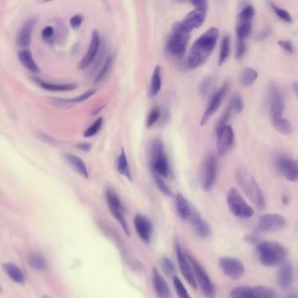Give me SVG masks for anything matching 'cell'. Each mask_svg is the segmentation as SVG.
Here are the masks:
<instances>
[{"label": "cell", "mask_w": 298, "mask_h": 298, "mask_svg": "<svg viewBox=\"0 0 298 298\" xmlns=\"http://www.w3.org/2000/svg\"><path fill=\"white\" fill-rule=\"evenodd\" d=\"M102 124H103V118L99 117V118L97 119L95 122L92 123L91 126L85 132L84 137L89 138L92 136H95L96 134L99 132V130L102 127Z\"/></svg>", "instance_id": "cell-41"}, {"label": "cell", "mask_w": 298, "mask_h": 298, "mask_svg": "<svg viewBox=\"0 0 298 298\" xmlns=\"http://www.w3.org/2000/svg\"><path fill=\"white\" fill-rule=\"evenodd\" d=\"M244 241H246L247 243L255 244V245H257L258 243L262 241H261V237L257 233L247 234L246 236L244 237Z\"/></svg>", "instance_id": "cell-49"}, {"label": "cell", "mask_w": 298, "mask_h": 298, "mask_svg": "<svg viewBox=\"0 0 298 298\" xmlns=\"http://www.w3.org/2000/svg\"><path fill=\"white\" fill-rule=\"evenodd\" d=\"M216 147L217 152L220 156L228 153L233 147L235 143V133L234 130L229 125L216 129Z\"/></svg>", "instance_id": "cell-16"}, {"label": "cell", "mask_w": 298, "mask_h": 298, "mask_svg": "<svg viewBox=\"0 0 298 298\" xmlns=\"http://www.w3.org/2000/svg\"><path fill=\"white\" fill-rule=\"evenodd\" d=\"M278 44L281 47L282 49L286 51L287 53H294V46L291 43L290 40H279Z\"/></svg>", "instance_id": "cell-48"}, {"label": "cell", "mask_w": 298, "mask_h": 298, "mask_svg": "<svg viewBox=\"0 0 298 298\" xmlns=\"http://www.w3.org/2000/svg\"><path fill=\"white\" fill-rule=\"evenodd\" d=\"M229 53H230V38L229 36L226 35L223 37L220 44V55L218 60V64L220 66L223 65L228 60Z\"/></svg>", "instance_id": "cell-35"}, {"label": "cell", "mask_w": 298, "mask_h": 298, "mask_svg": "<svg viewBox=\"0 0 298 298\" xmlns=\"http://www.w3.org/2000/svg\"><path fill=\"white\" fill-rule=\"evenodd\" d=\"M152 281H153V287L158 298H170L171 292H170L169 284L165 280L163 276L160 274V272L158 269H156V267L153 268Z\"/></svg>", "instance_id": "cell-24"}, {"label": "cell", "mask_w": 298, "mask_h": 298, "mask_svg": "<svg viewBox=\"0 0 298 298\" xmlns=\"http://www.w3.org/2000/svg\"><path fill=\"white\" fill-rule=\"evenodd\" d=\"M176 256H177L178 265L180 267V270L182 272V276L186 279L188 283L193 287L194 289H197V282L195 281V274L193 267L191 265L189 260L182 249V246L180 243H176Z\"/></svg>", "instance_id": "cell-17"}, {"label": "cell", "mask_w": 298, "mask_h": 298, "mask_svg": "<svg viewBox=\"0 0 298 298\" xmlns=\"http://www.w3.org/2000/svg\"><path fill=\"white\" fill-rule=\"evenodd\" d=\"M152 174H153V178H154V180L156 182L157 187L160 190L161 193H163L164 195L168 196V197H172L173 196V192H172V190L168 185V184L165 182L163 178L160 177V176L157 175L156 173H152Z\"/></svg>", "instance_id": "cell-36"}, {"label": "cell", "mask_w": 298, "mask_h": 298, "mask_svg": "<svg viewBox=\"0 0 298 298\" xmlns=\"http://www.w3.org/2000/svg\"><path fill=\"white\" fill-rule=\"evenodd\" d=\"M148 156L152 173H156L162 178H169L170 166L162 141L159 138L151 141L149 145Z\"/></svg>", "instance_id": "cell-5"}, {"label": "cell", "mask_w": 298, "mask_h": 298, "mask_svg": "<svg viewBox=\"0 0 298 298\" xmlns=\"http://www.w3.org/2000/svg\"><path fill=\"white\" fill-rule=\"evenodd\" d=\"M260 263L265 267H275L285 261L287 249L276 241H261L256 245Z\"/></svg>", "instance_id": "cell-4"}, {"label": "cell", "mask_w": 298, "mask_h": 298, "mask_svg": "<svg viewBox=\"0 0 298 298\" xmlns=\"http://www.w3.org/2000/svg\"><path fill=\"white\" fill-rule=\"evenodd\" d=\"M219 266L226 276L232 280H238L244 275L245 267L239 259L222 256L219 259Z\"/></svg>", "instance_id": "cell-14"}, {"label": "cell", "mask_w": 298, "mask_h": 298, "mask_svg": "<svg viewBox=\"0 0 298 298\" xmlns=\"http://www.w3.org/2000/svg\"><path fill=\"white\" fill-rule=\"evenodd\" d=\"M117 169L121 175L124 176L125 179H127L131 182L133 181V175L130 170L129 163L124 149H122L121 154L117 158Z\"/></svg>", "instance_id": "cell-31"}, {"label": "cell", "mask_w": 298, "mask_h": 298, "mask_svg": "<svg viewBox=\"0 0 298 298\" xmlns=\"http://www.w3.org/2000/svg\"><path fill=\"white\" fill-rule=\"evenodd\" d=\"M83 23V17L79 14L74 15V17H72L70 19V26L73 29H78L81 27Z\"/></svg>", "instance_id": "cell-47"}, {"label": "cell", "mask_w": 298, "mask_h": 298, "mask_svg": "<svg viewBox=\"0 0 298 298\" xmlns=\"http://www.w3.org/2000/svg\"><path fill=\"white\" fill-rule=\"evenodd\" d=\"M112 62H113V55L111 54V55H109L107 58L106 62H104L103 66L101 67V69L99 70L98 75L96 76L95 81H94L96 83H100L107 76V75L109 73V71L111 69V67H112Z\"/></svg>", "instance_id": "cell-37"}, {"label": "cell", "mask_w": 298, "mask_h": 298, "mask_svg": "<svg viewBox=\"0 0 298 298\" xmlns=\"http://www.w3.org/2000/svg\"><path fill=\"white\" fill-rule=\"evenodd\" d=\"M273 125H274V127L276 128L277 132H280L282 135H290L291 132H292L291 123L284 117L281 120H278L275 123H273Z\"/></svg>", "instance_id": "cell-38"}, {"label": "cell", "mask_w": 298, "mask_h": 298, "mask_svg": "<svg viewBox=\"0 0 298 298\" xmlns=\"http://www.w3.org/2000/svg\"><path fill=\"white\" fill-rule=\"evenodd\" d=\"M189 34V33L182 29L179 22L175 23L173 27V32L167 43V51L169 54L173 57H183L190 39Z\"/></svg>", "instance_id": "cell-6"}, {"label": "cell", "mask_w": 298, "mask_h": 298, "mask_svg": "<svg viewBox=\"0 0 298 298\" xmlns=\"http://www.w3.org/2000/svg\"><path fill=\"white\" fill-rule=\"evenodd\" d=\"M55 38V29L54 27L48 26L46 27L42 31V39L47 42H51Z\"/></svg>", "instance_id": "cell-46"}, {"label": "cell", "mask_w": 298, "mask_h": 298, "mask_svg": "<svg viewBox=\"0 0 298 298\" xmlns=\"http://www.w3.org/2000/svg\"><path fill=\"white\" fill-rule=\"evenodd\" d=\"M161 268L163 269L165 274L168 276H173L175 273V266L173 264V262L168 258V257H163L161 259V263H160Z\"/></svg>", "instance_id": "cell-44"}, {"label": "cell", "mask_w": 298, "mask_h": 298, "mask_svg": "<svg viewBox=\"0 0 298 298\" xmlns=\"http://www.w3.org/2000/svg\"><path fill=\"white\" fill-rule=\"evenodd\" d=\"M269 298H277V294H276V292H275V291H273L272 294L270 295V297H269Z\"/></svg>", "instance_id": "cell-56"}, {"label": "cell", "mask_w": 298, "mask_h": 298, "mask_svg": "<svg viewBox=\"0 0 298 298\" xmlns=\"http://www.w3.org/2000/svg\"><path fill=\"white\" fill-rule=\"evenodd\" d=\"M37 83L41 88L52 92H66L78 88L77 83H51L39 80H37Z\"/></svg>", "instance_id": "cell-30"}, {"label": "cell", "mask_w": 298, "mask_h": 298, "mask_svg": "<svg viewBox=\"0 0 298 298\" xmlns=\"http://www.w3.org/2000/svg\"><path fill=\"white\" fill-rule=\"evenodd\" d=\"M268 108L272 123L283 118L285 101L281 90L276 84H271L268 89Z\"/></svg>", "instance_id": "cell-11"}, {"label": "cell", "mask_w": 298, "mask_h": 298, "mask_svg": "<svg viewBox=\"0 0 298 298\" xmlns=\"http://www.w3.org/2000/svg\"><path fill=\"white\" fill-rule=\"evenodd\" d=\"M17 57H18L20 63L26 67L27 70L32 72V73H39V67L33 60L32 54L31 53L30 50L21 49L17 53Z\"/></svg>", "instance_id": "cell-29"}, {"label": "cell", "mask_w": 298, "mask_h": 298, "mask_svg": "<svg viewBox=\"0 0 298 298\" xmlns=\"http://www.w3.org/2000/svg\"><path fill=\"white\" fill-rule=\"evenodd\" d=\"M3 268L5 274L9 276L11 280L17 284H24L26 282V277L21 268L15 263H7L3 265Z\"/></svg>", "instance_id": "cell-28"}, {"label": "cell", "mask_w": 298, "mask_h": 298, "mask_svg": "<svg viewBox=\"0 0 298 298\" xmlns=\"http://www.w3.org/2000/svg\"><path fill=\"white\" fill-rule=\"evenodd\" d=\"M255 16V8L252 5H246L242 7L237 16L236 22V49L235 57L240 60L243 57L246 51L245 41L251 35L252 31V20Z\"/></svg>", "instance_id": "cell-3"}, {"label": "cell", "mask_w": 298, "mask_h": 298, "mask_svg": "<svg viewBox=\"0 0 298 298\" xmlns=\"http://www.w3.org/2000/svg\"><path fill=\"white\" fill-rule=\"evenodd\" d=\"M101 46V39L99 36V32L94 30L92 32L91 41L87 52L82 58L81 62H79L78 67L83 70L86 69L88 66H91L94 62L95 61L96 57L99 53V49Z\"/></svg>", "instance_id": "cell-19"}, {"label": "cell", "mask_w": 298, "mask_h": 298, "mask_svg": "<svg viewBox=\"0 0 298 298\" xmlns=\"http://www.w3.org/2000/svg\"><path fill=\"white\" fill-rule=\"evenodd\" d=\"M191 4L195 6V9L202 10V11H206V12H207V1H204V0H195V1H192Z\"/></svg>", "instance_id": "cell-50"}, {"label": "cell", "mask_w": 298, "mask_h": 298, "mask_svg": "<svg viewBox=\"0 0 298 298\" xmlns=\"http://www.w3.org/2000/svg\"><path fill=\"white\" fill-rule=\"evenodd\" d=\"M206 16H207L206 11L193 10L190 13L187 14L186 17L183 18V20L181 22H179V24L184 31L190 33L193 30L203 26L206 20Z\"/></svg>", "instance_id": "cell-20"}, {"label": "cell", "mask_w": 298, "mask_h": 298, "mask_svg": "<svg viewBox=\"0 0 298 298\" xmlns=\"http://www.w3.org/2000/svg\"><path fill=\"white\" fill-rule=\"evenodd\" d=\"M162 86V80H161V67L156 66L154 69L152 75L151 84L149 88V96L150 97H155L159 94L160 88Z\"/></svg>", "instance_id": "cell-32"}, {"label": "cell", "mask_w": 298, "mask_h": 298, "mask_svg": "<svg viewBox=\"0 0 298 298\" xmlns=\"http://www.w3.org/2000/svg\"><path fill=\"white\" fill-rule=\"evenodd\" d=\"M160 110L158 107H155L153 108L149 113L147 115V128H151L152 126H154L158 120L160 118Z\"/></svg>", "instance_id": "cell-43"}, {"label": "cell", "mask_w": 298, "mask_h": 298, "mask_svg": "<svg viewBox=\"0 0 298 298\" xmlns=\"http://www.w3.org/2000/svg\"><path fill=\"white\" fill-rule=\"evenodd\" d=\"M43 298H50V297H48V296H47V295H45V296H44Z\"/></svg>", "instance_id": "cell-57"}, {"label": "cell", "mask_w": 298, "mask_h": 298, "mask_svg": "<svg viewBox=\"0 0 298 298\" xmlns=\"http://www.w3.org/2000/svg\"><path fill=\"white\" fill-rule=\"evenodd\" d=\"M269 34H270V32L268 31V30H264V31H262L260 33L257 37H258L259 40H265L267 37H268Z\"/></svg>", "instance_id": "cell-52"}, {"label": "cell", "mask_w": 298, "mask_h": 298, "mask_svg": "<svg viewBox=\"0 0 298 298\" xmlns=\"http://www.w3.org/2000/svg\"><path fill=\"white\" fill-rule=\"evenodd\" d=\"M175 207L180 219L188 221L195 206L182 193H178L175 196Z\"/></svg>", "instance_id": "cell-25"}, {"label": "cell", "mask_w": 298, "mask_h": 298, "mask_svg": "<svg viewBox=\"0 0 298 298\" xmlns=\"http://www.w3.org/2000/svg\"><path fill=\"white\" fill-rule=\"evenodd\" d=\"M294 270L290 263H284L277 274V283L282 289H290L293 282Z\"/></svg>", "instance_id": "cell-26"}, {"label": "cell", "mask_w": 298, "mask_h": 298, "mask_svg": "<svg viewBox=\"0 0 298 298\" xmlns=\"http://www.w3.org/2000/svg\"><path fill=\"white\" fill-rule=\"evenodd\" d=\"M272 289L264 286H239L231 290V298H269Z\"/></svg>", "instance_id": "cell-15"}, {"label": "cell", "mask_w": 298, "mask_h": 298, "mask_svg": "<svg viewBox=\"0 0 298 298\" xmlns=\"http://www.w3.org/2000/svg\"><path fill=\"white\" fill-rule=\"evenodd\" d=\"M293 88H294V92L296 96L298 98V83H293Z\"/></svg>", "instance_id": "cell-54"}, {"label": "cell", "mask_w": 298, "mask_h": 298, "mask_svg": "<svg viewBox=\"0 0 298 298\" xmlns=\"http://www.w3.org/2000/svg\"><path fill=\"white\" fill-rule=\"evenodd\" d=\"M218 177V159L215 154H208L202 169L201 183L204 191L209 192L216 184Z\"/></svg>", "instance_id": "cell-9"}, {"label": "cell", "mask_w": 298, "mask_h": 298, "mask_svg": "<svg viewBox=\"0 0 298 298\" xmlns=\"http://www.w3.org/2000/svg\"><path fill=\"white\" fill-rule=\"evenodd\" d=\"M220 32L216 27H210L199 37L191 47L188 57V65L191 69H196L206 63L216 49Z\"/></svg>", "instance_id": "cell-1"}, {"label": "cell", "mask_w": 298, "mask_h": 298, "mask_svg": "<svg viewBox=\"0 0 298 298\" xmlns=\"http://www.w3.org/2000/svg\"><path fill=\"white\" fill-rule=\"evenodd\" d=\"M37 23H38L37 17L28 18L26 22L24 23V25L22 26L17 33V43L19 48H21L22 49H27V48L30 46L31 34Z\"/></svg>", "instance_id": "cell-23"}, {"label": "cell", "mask_w": 298, "mask_h": 298, "mask_svg": "<svg viewBox=\"0 0 298 298\" xmlns=\"http://www.w3.org/2000/svg\"><path fill=\"white\" fill-rule=\"evenodd\" d=\"M28 264L30 267L36 271H42L45 270L47 267V263L46 260L41 254L38 253H32L28 255Z\"/></svg>", "instance_id": "cell-34"}, {"label": "cell", "mask_w": 298, "mask_h": 298, "mask_svg": "<svg viewBox=\"0 0 298 298\" xmlns=\"http://www.w3.org/2000/svg\"><path fill=\"white\" fill-rule=\"evenodd\" d=\"M65 162L68 164L73 170L75 172H77L78 175L81 176L85 179H88L89 178V173L87 171V167L86 166L85 162L83 161V159L81 158H79L76 155L74 154L66 153L64 156Z\"/></svg>", "instance_id": "cell-27"}, {"label": "cell", "mask_w": 298, "mask_h": 298, "mask_svg": "<svg viewBox=\"0 0 298 298\" xmlns=\"http://www.w3.org/2000/svg\"><path fill=\"white\" fill-rule=\"evenodd\" d=\"M190 223L195 233L202 238H207L211 233V228L207 220L203 218L200 212L195 207L191 213L190 217L188 220Z\"/></svg>", "instance_id": "cell-21"}, {"label": "cell", "mask_w": 298, "mask_h": 298, "mask_svg": "<svg viewBox=\"0 0 298 298\" xmlns=\"http://www.w3.org/2000/svg\"><path fill=\"white\" fill-rule=\"evenodd\" d=\"M227 204L229 209L235 216L243 219L251 218L255 211L243 199L242 194L235 188H230L227 193Z\"/></svg>", "instance_id": "cell-7"}, {"label": "cell", "mask_w": 298, "mask_h": 298, "mask_svg": "<svg viewBox=\"0 0 298 298\" xmlns=\"http://www.w3.org/2000/svg\"><path fill=\"white\" fill-rule=\"evenodd\" d=\"M229 107L231 108L232 111L235 112L236 114H240L244 109V102L242 101V97L239 95H235L231 99Z\"/></svg>", "instance_id": "cell-42"}, {"label": "cell", "mask_w": 298, "mask_h": 298, "mask_svg": "<svg viewBox=\"0 0 298 298\" xmlns=\"http://www.w3.org/2000/svg\"><path fill=\"white\" fill-rule=\"evenodd\" d=\"M235 179L242 192L254 206L259 210H264L266 206L264 193L251 172L244 168H238L235 171Z\"/></svg>", "instance_id": "cell-2"}, {"label": "cell", "mask_w": 298, "mask_h": 298, "mask_svg": "<svg viewBox=\"0 0 298 298\" xmlns=\"http://www.w3.org/2000/svg\"><path fill=\"white\" fill-rule=\"evenodd\" d=\"M96 93L95 89H89L85 93H83L82 95L78 96V97L73 98V99H69V100H66V102H71V103H80L83 101H87L90 97H93Z\"/></svg>", "instance_id": "cell-45"}, {"label": "cell", "mask_w": 298, "mask_h": 298, "mask_svg": "<svg viewBox=\"0 0 298 298\" xmlns=\"http://www.w3.org/2000/svg\"><path fill=\"white\" fill-rule=\"evenodd\" d=\"M269 5H270V7L272 8L274 13L276 14L277 17L280 18V19H282V21H284V22L286 23L292 22L293 18H292L290 13H289L287 10L281 8L280 6H277V5H275L272 2L269 3Z\"/></svg>", "instance_id": "cell-40"}, {"label": "cell", "mask_w": 298, "mask_h": 298, "mask_svg": "<svg viewBox=\"0 0 298 298\" xmlns=\"http://www.w3.org/2000/svg\"><path fill=\"white\" fill-rule=\"evenodd\" d=\"M258 77V73L253 67H245L240 74V83L242 87L253 85Z\"/></svg>", "instance_id": "cell-33"}, {"label": "cell", "mask_w": 298, "mask_h": 298, "mask_svg": "<svg viewBox=\"0 0 298 298\" xmlns=\"http://www.w3.org/2000/svg\"><path fill=\"white\" fill-rule=\"evenodd\" d=\"M287 225L285 217L278 214H268L263 215L259 219L256 226L258 232H277L284 228Z\"/></svg>", "instance_id": "cell-13"}, {"label": "cell", "mask_w": 298, "mask_h": 298, "mask_svg": "<svg viewBox=\"0 0 298 298\" xmlns=\"http://www.w3.org/2000/svg\"><path fill=\"white\" fill-rule=\"evenodd\" d=\"M1 290H2V289H1V286H0V291H1Z\"/></svg>", "instance_id": "cell-58"}, {"label": "cell", "mask_w": 298, "mask_h": 298, "mask_svg": "<svg viewBox=\"0 0 298 298\" xmlns=\"http://www.w3.org/2000/svg\"><path fill=\"white\" fill-rule=\"evenodd\" d=\"M229 90V83H225L221 87H220L217 91H216L214 96L212 97L209 103L207 105V109L205 110L204 114H203L202 120H201V125L203 126L204 124L207 123V121L209 118L216 114V111L219 110L221 102L223 101L224 97H226L227 93Z\"/></svg>", "instance_id": "cell-18"}, {"label": "cell", "mask_w": 298, "mask_h": 298, "mask_svg": "<svg viewBox=\"0 0 298 298\" xmlns=\"http://www.w3.org/2000/svg\"><path fill=\"white\" fill-rule=\"evenodd\" d=\"M134 228L138 233L141 240L146 243L151 241L153 233V225L151 220L147 216L142 215H136L134 219Z\"/></svg>", "instance_id": "cell-22"}, {"label": "cell", "mask_w": 298, "mask_h": 298, "mask_svg": "<svg viewBox=\"0 0 298 298\" xmlns=\"http://www.w3.org/2000/svg\"><path fill=\"white\" fill-rule=\"evenodd\" d=\"M286 298H298V295L296 293H290L287 296Z\"/></svg>", "instance_id": "cell-55"}, {"label": "cell", "mask_w": 298, "mask_h": 298, "mask_svg": "<svg viewBox=\"0 0 298 298\" xmlns=\"http://www.w3.org/2000/svg\"><path fill=\"white\" fill-rule=\"evenodd\" d=\"M277 171L290 182L298 181V160L287 155H281L276 159Z\"/></svg>", "instance_id": "cell-12"}, {"label": "cell", "mask_w": 298, "mask_h": 298, "mask_svg": "<svg viewBox=\"0 0 298 298\" xmlns=\"http://www.w3.org/2000/svg\"><path fill=\"white\" fill-rule=\"evenodd\" d=\"M105 195H106V200H107L108 209L110 211V213L121 225L125 234L129 236V228L125 220V210H124V206L121 203V199L118 196V194L111 188L107 189Z\"/></svg>", "instance_id": "cell-10"}, {"label": "cell", "mask_w": 298, "mask_h": 298, "mask_svg": "<svg viewBox=\"0 0 298 298\" xmlns=\"http://www.w3.org/2000/svg\"><path fill=\"white\" fill-rule=\"evenodd\" d=\"M282 203H283V204H285V205H287V204L289 203V201H290V199H289V198H288V196H287V195H283V196H282Z\"/></svg>", "instance_id": "cell-53"}, {"label": "cell", "mask_w": 298, "mask_h": 298, "mask_svg": "<svg viewBox=\"0 0 298 298\" xmlns=\"http://www.w3.org/2000/svg\"><path fill=\"white\" fill-rule=\"evenodd\" d=\"M173 283L175 292L179 298H192L187 290L186 287L183 284L182 280L176 276H173Z\"/></svg>", "instance_id": "cell-39"}, {"label": "cell", "mask_w": 298, "mask_h": 298, "mask_svg": "<svg viewBox=\"0 0 298 298\" xmlns=\"http://www.w3.org/2000/svg\"><path fill=\"white\" fill-rule=\"evenodd\" d=\"M77 149H80L85 152H89L92 149V145L88 143H80L78 145H76Z\"/></svg>", "instance_id": "cell-51"}, {"label": "cell", "mask_w": 298, "mask_h": 298, "mask_svg": "<svg viewBox=\"0 0 298 298\" xmlns=\"http://www.w3.org/2000/svg\"><path fill=\"white\" fill-rule=\"evenodd\" d=\"M187 256L189 260L192 267H193L195 281L197 282V285L199 284V286H200L204 297L207 298H216L215 285L213 283V281L208 276L206 269L191 254H187Z\"/></svg>", "instance_id": "cell-8"}]
</instances>
